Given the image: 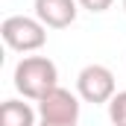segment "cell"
Wrapping results in <instances>:
<instances>
[{"label": "cell", "mask_w": 126, "mask_h": 126, "mask_svg": "<svg viewBox=\"0 0 126 126\" xmlns=\"http://www.w3.org/2000/svg\"><path fill=\"white\" fill-rule=\"evenodd\" d=\"M0 126H38L35 109L24 100H6L0 106Z\"/></svg>", "instance_id": "8992f818"}, {"label": "cell", "mask_w": 126, "mask_h": 126, "mask_svg": "<svg viewBox=\"0 0 126 126\" xmlns=\"http://www.w3.org/2000/svg\"><path fill=\"white\" fill-rule=\"evenodd\" d=\"M76 3H79L82 9H88V12H97V15H100V12L111 9V3H114V0H76Z\"/></svg>", "instance_id": "ba28073f"}, {"label": "cell", "mask_w": 126, "mask_h": 126, "mask_svg": "<svg viewBox=\"0 0 126 126\" xmlns=\"http://www.w3.org/2000/svg\"><path fill=\"white\" fill-rule=\"evenodd\" d=\"M109 120L114 126H126V91H117L109 103Z\"/></svg>", "instance_id": "52a82bcc"}, {"label": "cell", "mask_w": 126, "mask_h": 126, "mask_svg": "<svg viewBox=\"0 0 126 126\" xmlns=\"http://www.w3.org/2000/svg\"><path fill=\"white\" fill-rule=\"evenodd\" d=\"M76 0H35V18L50 30H64L76 21Z\"/></svg>", "instance_id": "5b68a950"}, {"label": "cell", "mask_w": 126, "mask_h": 126, "mask_svg": "<svg viewBox=\"0 0 126 126\" xmlns=\"http://www.w3.org/2000/svg\"><path fill=\"white\" fill-rule=\"evenodd\" d=\"M0 35H3L6 47H12L18 53H32V50L44 47L47 27L38 18H30V15H9L0 24Z\"/></svg>", "instance_id": "7a4b0ae2"}, {"label": "cell", "mask_w": 126, "mask_h": 126, "mask_svg": "<svg viewBox=\"0 0 126 126\" xmlns=\"http://www.w3.org/2000/svg\"><path fill=\"white\" fill-rule=\"evenodd\" d=\"M38 126H59V123H44V120H41V123H38Z\"/></svg>", "instance_id": "9c48e42d"}, {"label": "cell", "mask_w": 126, "mask_h": 126, "mask_svg": "<svg viewBox=\"0 0 126 126\" xmlns=\"http://www.w3.org/2000/svg\"><path fill=\"white\" fill-rule=\"evenodd\" d=\"M123 12H126V0H123Z\"/></svg>", "instance_id": "30bf717a"}, {"label": "cell", "mask_w": 126, "mask_h": 126, "mask_svg": "<svg viewBox=\"0 0 126 126\" xmlns=\"http://www.w3.org/2000/svg\"><path fill=\"white\" fill-rule=\"evenodd\" d=\"M15 88L27 100H41L59 88V70L47 56H27L15 64Z\"/></svg>", "instance_id": "6da1fadb"}, {"label": "cell", "mask_w": 126, "mask_h": 126, "mask_svg": "<svg viewBox=\"0 0 126 126\" xmlns=\"http://www.w3.org/2000/svg\"><path fill=\"white\" fill-rule=\"evenodd\" d=\"M76 91L85 103H111V97L117 94V85H114V73L106 67V64H85L76 76Z\"/></svg>", "instance_id": "3957f363"}, {"label": "cell", "mask_w": 126, "mask_h": 126, "mask_svg": "<svg viewBox=\"0 0 126 126\" xmlns=\"http://www.w3.org/2000/svg\"><path fill=\"white\" fill-rule=\"evenodd\" d=\"M38 117L44 123H59V126H76L79 123V100L67 88H53L47 97L38 100Z\"/></svg>", "instance_id": "277c9868"}]
</instances>
